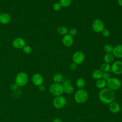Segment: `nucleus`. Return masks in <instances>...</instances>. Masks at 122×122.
I'll return each mask as SVG.
<instances>
[{"instance_id":"2eb2a0df","label":"nucleus","mask_w":122,"mask_h":122,"mask_svg":"<svg viewBox=\"0 0 122 122\" xmlns=\"http://www.w3.org/2000/svg\"><path fill=\"white\" fill-rule=\"evenodd\" d=\"M11 20L10 15L7 13H1L0 15V22L3 24L9 23Z\"/></svg>"},{"instance_id":"c85d7f7f","label":"nucleus","mask_w":122,"mask_h":122,"mask_svg":"<svg viewBox=\"0 0 122 122\" xmlns=\"http://www.w3.org/2000/svg\"><path fill=\"white\" fill-rule=\"evenodd\" d=\"M102 33V35L103 36H104V37H108L110 34V30L107 29H104L101 32Z\"/></svg>"},{"instance_id":"4c0bfd02","label":"nucleus","mask_w":122,"mask_h":122,"mask_svg":"<svg viewBox=\"0 0 122 122\" xmlns=\"http://www.w3.org/2000/svg\"></svg>"},{"instance_id":"f704fd0d","label":"nucleus","mask_w":122,"mask_h":122,"mask_svg":"<svg viewBox=\"0 0 122 122\" xmlns=\"http://www.w3.org/2000/svg\"><path fill=\"white\" fill-rule=\"evenodd\" d=\"M117 3L120 6H122V0H118Z\"/></svg>"},{"instance_id":"b1692460","label":"nucleus","mask_w":122,"mask_h":122,"mask_svg":"<svg viewBox=\"0 0 122 122\" xmlns=\"http://www.w3.org/2000/svg\"><path fill=\"white\" fill-rule=\"evenodd\" d=\"M59 3L61 7L66 8L71 5L72 3V0H60Z\"/></svg>"},{"instance_id":"72a5a7b5","label":"nucleus","mask_w":122,"mask_h":122,"mask_svg":"<svg viewBox=\"0 0 122 122\" xmlns=\"http://www.w3.org/2000/svg\"><path fill=\"white\" fill-rule=\"evenodd\" d=\"M39 90L41 92H43L45 90V87L42 84L40 86H39Z\"/></svg>"},{"instance_id":"412c9836","label":"nucleus","mask_w":122,"mask_h":122,"mask_svg":"<svg viewBox=\"0 0 122 122\" xmlns=\"http://www.w3.org/2000/svg\"><path fill=\"white\" fill-rule=\"evenodd\" d=\"M57 30V32L60 35H62V36H64L66 34H67L68 31L67 28L66 27L63 26H61L58 27Z\"/></svg>"},{"instance_id":"f3484780","label":"nucleus","mask_w":122,"mask_h":122,"mask_svg":"<svg viewBox=\"0 0 122 122\" xmlns=\"http://www.w3.org/2000/svg\"><path fill=\"white\" fill-rule=\"evenodd\" d=\"M95 86L99 89L102 90L106 86V81L103 79L97 80L95 82Z\"/></svg>"},{"instance_id":"dca6fc26","label":"nucleus","mask_w":122,"mask_h":122,"mask_svg":"<svg viewBox=\"0 0 122 122\" xmlns=\"http://www.w3.org/2000/svg\"><path fill=\"white\" fill-rule=\"evenodd\" d=\"M115 57L112 53H106L103 57V60L105 63L110 64L113 62Z\"/></svg>"},{"instance_id":"7c9ffc66","label":"nucleus","mask_w":122,"mask_h":122,"mask_svg":"<svg viewBox=\"0 0 122 122\" xmlns=\"http://www.w3.org/2000/svg\"><path fill=\"white\" fill-rule=\"evenodd\" d=\"M77 30L75 28H71L69 30V34L72 36V37L75 36L77 34Z\"/></svg>"},{"instance_id":"a878e982","label":"nucleus","mask_w":122,"mask_h":122,"mask_svg":"<svg viewBox=\"0 0 122 122\" xmlns=\"http://www.w3.org/2000/svg\"><path fill=\"white\" fill-rule=\"evenodd\" d=\"M23 49V51L24 53H26V54H29L31 52V47L29 46V45H25L23 48H22Z\"/></svg>"},{"instance_id":"423d86ee","label":"nucleus","mask_w":122,"mask_h":122,"mask_svg":"<svg viewBox=\"0 0 122 122\" xmlns=\"http://www.w3.org/2000/svg\"><path fill=\"white\" fill-rule=\"evenodd\" d=\"M66 102V98L62 95H60L54 98L52 101V104L54 108L57 109H60L65 106Z\"/></svg>"},{"instance_id":"aec40b11","label":"nucleus","mask_w":122,"mask_h":122,"mask_svg":"<svg viewBox=\"0 0 122 122\" xmlns=\"http://www.w3.org/2000/svg\"><path fill=\"white\" fill-rule=\"evenodd\" d=\"M85 85V81L83 78H79L76 81V86L79 89H83Z\"/></svg>"},{"instance_id":"bb28decb","label":"nucleus","mask_w":122,"mask_h":122,"mask_svg":"<svg viewBox=\"0 0 122 122\" xmlns=\"http://www.w3.org/2000/svg\"><path fill=\"white\" fill-rule=\"evenodd\" d=\"M61 5L60 3L59 2H56L53 5V9L55 11H59L61 10Z\"/></svg>"},{"instance_id":"c756f323","label":"nucleus","mask_w":122,"mask_h":122,"mask_svg":"<svg viewBox=\"0 0 122 122\" xmlns=\"http://www.w3.org/2000/svg\"><path fill=\"white\" fill-rule=\"evenodd\" d=\"M61 84H62V85L64 87L67 85H69L71 84V81L69 79H64L63 80L62 82H61Z\"/></svg>"},{"instance_id":"4468645a","label":"nucleus","mask_w":122,"mask_h":122,"mask_svg":"<svg viewBox=\"0 0 122 122\" xmlns=\"http://www.w3.org/2000/svg\"><path fill=\"white\" fill-rule=\"evenodd\" d=\"M109 109L112 113H117L120 111L121 107L117 102H112L109 104Z\"/></svg>"},{"instance_id":"ddd939ff","label":"nucleus","mask_w":122,"mask_h":122,"mask_svg":"<svg viewBox=\"0 0 122 122\" xmlns=\"http://www.w3.org/2000/svg\"><path fill=\"white\" fill-rule=\"evenodd\" d=\"M115 57L117 58H122V44H118L113 47L112 52Z\"/></svg>"},{"instance_id":"473e14b6","label":"nucleus","mask_w":122,"mask_h":122,"mask_svg":"<svg viewBox=\"0 0 122 122\" xmlns=\"http://www.w3.org/2000/svg\"><path fill=\"white\" fill-rule=\"evenodd\" d=\"M52 122H63L61 119L59 118H54L53 121Z\"/></svg>"},{"instance_id":"cd10ccee","label":"nucleus","mask_w":122,"mask_h":122,"mask_svg":"<svg viewBox=\"0 0 122 122\" xmlns=\"http://www.w3.org/2000/svg\"><path fill=\"white\" fill-rule=\"evenodd\" d=\"M110 78H111V75H110V74L108 72H103L102 76V79H103L105 81H108Z\"/></svg>"},{"instance_id":"f257e3e1","label":"nucleus","mask_w":122,"mask_h":122,"mask_svg":"<svg viewBox=\"0 0 122 122\" xmlns=\"http://www.w3.org/2000/svg\"><path fill=\"white\" fill-rule=\"evenodd\" d=\"M99 98L103 103L109 104L114 101L115 98L114 92L105 87L100 90L99 93Z\"/></svg>"},{"instance_id":"9b49d317","label":"nucleus","mask_w":122,"mask_h":122,"mask_svg":"<svg viewBox=\"0 0 122 122\" xmlns=\"http://www.w3.org/2000/svg\"><path fill=\"white\" fill-rule=\"evenodd\" d=\"M73 38L72 36L70 35L69 34H67L63 36L62 42L63 44L67 47L71 46L73 43Z\"/></svg>"},{"instance_id":"6ab92c4d","label":"nucleus","mask_w":122,"mask_h":122,"mask_svg":"<svg viewBox=\"0 0 122 122\" xmlns=\"http://www.w3.org/2000/svg\"><path fill=\"white\" fill-rule=\"evenodd\" d=\"M52 80L54 83H61L63 79V76L60 73H56L54 74L52 77Z\"/></svg>"},{"instance_id":"5701e85b","label":"nucleus","mask_w":122,"mask_h":122,"mask_svg":"<svg viewBox=\"0 0 122 122\" xmlns=\"http://www.w3.org/2000/svg\"><path fill=\"white\" fill-rule=\"evenodd\" d=\"M100 70L103 72H109L111 71V65L110 64L107 63H103L101 65L100 67Z\"/></svg>"},{"instance_id":"f8f14e48","label":"nucleus","mask_w":122,"mask_h":122,"mask_svg":"<svg viewBox=\"0 0 122 122\" xmlns=\"http://www.w3.org/2000/svg\"><path fill=\"white\" fill-rule=\"evenodd\" d=\"M32 81L34 85L39 86L42 84L43 82V78L41 74L35 73L32 76Z\"/></svg>"},{"instance_id":"7ed1b4c3","label":"nucleus","mask_w":122,"mask_h":122,"mask_svg":"<svg viewBox=\"0 0 122 122\" xmlns=\"http://www.w3.org/2000/svg\"><path fill=\"white\" fill-rule=\"evenodd\" d=\"M50 93L54 97L61 95L63 92V86L61 83H53L49 87Z\"/></svg>"},{"instance_id":"393cba45","label":"nucleus","mask_w":122,"mask_h":122,"mask_svg":"<svg viewBox=\"0 0 122 122\" xmlns=\"http://www.w3.org/2000/svg\"><path fill=\"white\" fill-rule=\"evenodd\" d=\"M113 49V47L110 44H106L103 47V50L106 53H112Z\"/></svg>"},{"instance_id":"20e7f679","label":"nucleus","mask_w":122,"mask_h":122,"mask_svg":"<svg viewBox=\"0 0 122 122\" xmlns=\"http://www.w3.org/2000/svg\"><path fill=\"white\" fill-rule=\"evenodd\" d=\"M122 86V83L120 79L116 77H111L106 81V86L113 91L118 90Z\"/></svg>"},{"instance_id":"6e6552de","label":"nucleus","mask_w":122,"mask_h":122,"mask_svg":"<svg viewBox=\"0 0 122 122\" xmlns=\"http://www.w3.org/2000/svg\"><path fill=\"white\" fill-rule=\"evenodd\" d=\"M93 30L97 33H100L104 29V25L102 21L100 19H95L92 24Z\"/></svg>"},{"instance_id":"4be33fe9","label":"nucleus","mask_w":122,"mask_h":122,"mask_svg":"<svg viewBox=\"0 0 122 122\" xmlns=\"http://www.w3.org/2000/svg\"><path fill=\"white\" fill-rule=\"evenodd\" d=\"M74 89L73 87L71 84L63 87V92L67 94H71L74 92Z\"/></svg>"},{"instance_id":"2f4dec72","label":"nucleus","mask_w":122,"mask_h":122,"mask_svg":"<svg viewBox=\"0 0 122 122\" xmlns=\"http://www.w3.org/2000/svg\"><path fill=\"white\" fill-rule=\"evenodd\" d=\"M77 64L75 63H74V62L71 63L70 64V68L71 70H76L77 69Z\"/></svg>"},{"instance_id":"f03ea898","label":"nucleus","mask_w":122,"mask_h":122,"mask_svg":"<svg viewBox=\"0 0 122 122\" xmlns=\"http://www.w3.org/2000/svg\"><path fill=\"white\" fill-rule=\"evenodd\" d=\"M75 101L79 104H82L85 102L88 99L87 92L83 89H79L75 93L74 96Z\"/></svg>"},{"instance_id":"0eeeda50","label":"nucleus","mask_w":122,"mask_h":122,"mask_svg":"<svg viewBox=\"0 0 122 122\" xmlns=\"http://www.w3.org/2000/svg\"><path fill=\"white\" fill-rule=\"evenodd\" d=\"M111 71L116 75L122 74V61H117L112 63L111 66Z\"/></svg>"},{"instance_id":"9d476101","label":"nucleus","mask_w":122,"mask_h":122,"mask_svg":"<svg viewBox=\"0 0 122 122\" xmlns=\"http://www.w3.org/2000/svg\"><path fill=\"white\" fill-rule=\"evenodd\" d=\"M26 45L25 40L20 37L15 38L12 41L13 46L16 49H22Z\"/></svg>"},{"instance_id":"a211bd4d","label":"nucleus","mask_w":122,"mask_h":122,"mask_svg":"<svg viewBox=\"0 0 122 122\" xmlns=\"http://www.w3.org/2000/svg\"><path fill=\"white\" fill-rule=\"evenodd\" d=\"M103 72L99 69L94 70L92 73V77L96 80H99L102 78Z\"/></svg>"},{"instance_id":"c9c22d12","label":"nucleus","mask_w":122,"mask_h":122,"mask_svg":"<svg viewBox=\"0 0 122 122\" xmlns=\"http://www.w3.org/2000/svg\"><path fill=\"white\" fill-rule=\"evenodd\" d=\"M1 14V12H0V15Z\"/></svg>"},{"instance_id":"39448f33","label":"nucleus","mask_w":122,"mask_h":122,"mask_svg":"<svg viewBox=\"0 0 122 122\" xmlns=\"http://www.w3.org/2000/svg\"><path fill=\"white\" fill-rule=\"evenodd\" d=\"M15 83L18 87H22L25 85L28 81L27 74L24 72H20L15 78Z\"/></svg>"},{"instance_id":"1a4fd4ad","label":"nucleus","mask_w":122,"mask_h":122,"mask_svg":"<svg viewBox=\"0 0 122 122\" xmlns=\"http://www.w3.org/2000/svg\"><path fill=\"white\" fill-rule=\"evenodd\" d=\"M73 62L78 64H80L82 63L85 59L84 53L81 51H77L75 52L72 56Z\"/></svg>"},{"instance_id":"e433bc0d","label":"nucleus","mask_w":122,"mask_h":122,"mask_svg":"<svg viewBox=\"0 0 122 122\" xmlns=\"http://www.w3.org/2000/svg\"></svg>"}]
</instances>
